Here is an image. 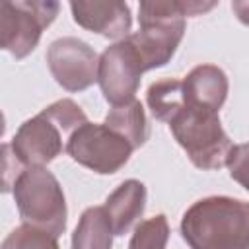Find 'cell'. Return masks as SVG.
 Here are the masks:
<instances>
[{"label": "cell", "instance_id": "1", "mask_svg": "<svg viewBox=\"0 0 249 249\" xmlns=\"http://www.w3.org/2000/svg\"><path fill=\"white\" fill-rule=\"evenodd\" d=\"M216 2L200 0H144L138 6L140 29L130 33L128 39L138 49L144 68H161L165 66L183 35H185V18L198 16L212 10Z\"/></svg>", "mask_w": 249, "mask_h": 249}, {"label": "cell", "instance_id": "2", "mask_svg": "<svg viewBox=\"0 0 249 249\" xmlns=\"http://www.w3.org/2000/svg\"><path fill=\"white\" fill-rule=\"evenodd\" d=\"M181 235L191 249H249V202L200 198L183 214Z\"/></svg>", "mask_w": 249, "mask_h": 249}, {"label": "cell", "instance_id": "3", "mask_svg": "<svg viewBox=\"0 0 249 249\" xmlns=\"http://www.w3.org/2000/svg\"><path fill=\"white\" fill-rule=\"evenodd\" d=\"M14 200L23 224L45 230L54 237L66 230V198L60 183L47 167H25L14 187Z\"/></svg>", "mask_w": 249, "mask_h": 249}, {"label": "cell", "instance_id": "4", "mask_svg": "<svg viewBox=\"0 0 249 249\" xmlns=\"http://www.w3.org/2000/svg\"><path fill=\"white\" fill-rule=\"evenodd\" d=\"M169 128L177 144L198 169H220L228 163L233 144L222 128L216 111L183 105L171 119Z\"/></svg>", "mask_w": 249, "mask_h": 249}, {"label": "cell", "instance_id": "5", "mask_svg": "<svg viewBox=\"0 0 249 249\" xmlns=\"http://www.w3.org/2000/svg\"><path fill=\"white\" fill-rule=\"evenodd\" d=\"M54 0H16L0 4V45L14 58L21 60L35 51L43 29L58 16Z\"/></svg>", "mask_w": 249, "mask_h": 249}, {"label": "cell", "instance_id": "6", "mask_svg": "<svg viewBox=\"0 0 249 249\" xmlns=\"http://www.w3.org/2000/svg\"><path fill=\"white\" fill-rule=\"evenodd\" d=\"M132 146L107 124L86 123L76 128L66 140L68 156L80 165L99 173H117L130 158Z\"/></svg>", "mask_w": 249, "mask_h": 249}, {"label": "cell", "instance_id": "7", "mask_svg": "<svg viewBox=\"0 0 249 249\" xmlns=\"http://www.w3.org/2000/svg\"><path fill=\"white\" fill-rule=\"evenodd\" d=\"M144 72V60L128 37L107 47L99 56L97 68V84L105 101L115 107L136 99Z\"/></svg>", "mask_w": 249, "mask_h": 249}, {"label": "cell", "instance_id": "8", "mask_svg": "<svg viewBox=\"0 0 249 249\" xmlns=\"http://www.w3.org/2000/svg\"><path fill=\"white\" fill-rule=\"evenodd\" d=\"M47 64L66 91H84L97 82L99 56L78 37H60L47 49Z\"/></svg>", "mask_w": 249, "mask_h": 249}, {"label": "cell", "instance_id": "9", "mask_svg": "<svg viewBox=\"0 0 249 249\" xmlns=\"http://www.w3.org/2000/svg\"><path fill=\"white\" fill-rule=\"evenodd\" d=\"M62 130L45 115L39 113L27 119L14 134L10 146L16 160L27 167H45L62 152Z\"/></svg>", "mask_w": 249, "mask_h": 249}, {"label": "cell", "instance_id": "10", "mask_svg": "<svg viewBox=\"0 0 249 249\" xmlns=\"http://www.w3.org/2000/svg\"><path fill=\"white\" fill-rule=\"evenodd\" d=\"M74 21L97 35L107 39L123 41L130 35L132 16L130 8L119 0H80L70 2Z\"/></svg>", "mask_w": 249, "mask_h": 249}, {"label": "cell", "instance_id": "11", "mask_svg": "<svg viewBox=\"0 0 249 249\" xmlns=\"http://www.w3.org/2000/svg\"><path fill=\"white\" fill-rule=\"evenodd\" d=\"M228 76L222 68L214 64L195 66L183 80V99L185 105L200 107L208 111H220L228 97Z\"/></svg>", "mask_w": 249, "mask_h": 249}, {"label": "cell", "instance_id": "12", "mask_svg": "<svg viewBox=\"0 0 249 249\" xmlns=\"http://www.w3.org/2000/svg\"><path fill=\"white\" fill-rule=\"evenodd\" d=\"M103 206L111 218L115 235H124L144 214L146 185L138 179H126L107 196Z\"/></svg>", "mask_w": 249, "mask_h": 249}, {"label": "cell", "instance_id": "13", "mask_svg": "<svg viewBox=\"0 0 249 249\" xmlns=\"http://www.w3.org/2000/svg\"><path fill=\"white\" fill-rule=\"evenodd\" d=\"M113 226L105 206H89L82 212L72 233V249H111Z\"/></svg>", "mask_w": 249, "mask_h": 249}, {"label": "cell", "instance_id": "14", "mask_svg": "<svg viewBox=\"0 0 249 249\" xmlns=\"http://www.w3.org/2000/svg\"><path fill=\"white\" fill-rule=\"evenodd\" d=\"M103 124H107L111 130L121 134L134 150L144 146L150 136L146 113L138 99H132L124 105H115L113 109H109Z\"/></svg>", "mask_w": 249, "mask_h": 249}, {"label": "cell", "instance_id": "15", "mask_svg": "<svg viewBox=\"0 0 249 249\" xmlns=\"http://www.w3.org/2000/svg\"><path fill=\"white\" fill-rule=\"evenodd\" d=\"M146 103L154 115V119L161 123H171V119L183 109V80L165 78L154 82L146 91Z\"/></svg>", "mask_w": 249, "mask_h": 249}, {"label": "cell", "instance_id": "16", "mask_svg": "<svg viewBox=\"0 0 249 249\" xmlns=\"http://www.w3.org/2000/svg\"><path fill=\"white\" fill-rule=\"evenodd\" d=\"M169 239V224L163 214H156L136 224L128 241V249H165Z\"/></svg>", "mask_w": 249, "mask_h": 249}, {"label": "cell", "instance_id": "17", "mask_svg": "<svg viewBox=\"0 0 249 249\" xmlns=\"http://www.w3.org/2000/svg\"><path fill=\"white\" fill-rule=\"evenodd\" d=\"M56 239L45 230L23 224L6 235L0 249H60Z\"/></svg>", "mask_w": 249, "mask_h": 249}, {"label": "cell", "instance_id": "18", "mask_svg": "<svg viewBox=\"0 0 249 249\" xmlns=\"http://www.w3.org/2000/svg\"><path fill=\"white\" fill-rule=\"evenodd\" d=\"M41 113H45L64 134H72L76 128H80L82 124L88 123L86 113L82 111V107L72 101V99H58L54 103H51L49 107H45Z\"/></svg>", "mask_w": 249, "mask_h": 249}, {"label": "cell", "instance_id": "19", "mask_svg": "<svg viewBox=\"0 0 249 249\" xmlns=\"http://www.w3.org/2000/svg\"><path fill=\"white\" fill-rule=\"evenodd\" d=\"M226 165L231 179L237 181L245 191H249V142L233 146Z\"/></svg>", "mask_w": 249, "mask_h": 249}, {"label": "cell", "instance_id": "20", "mask_svg": "<svg viewBox=\"0 0 249 249\" xmlns=\"http://www.w3.org/2000/svg\"><path fill=\"white\" fill-rule=\"evenodd\" d=\"M231 10L243 25H249V0H233Z\"/></svg>", "mask_w": 249, "mask_h": 249}]
</instances>
